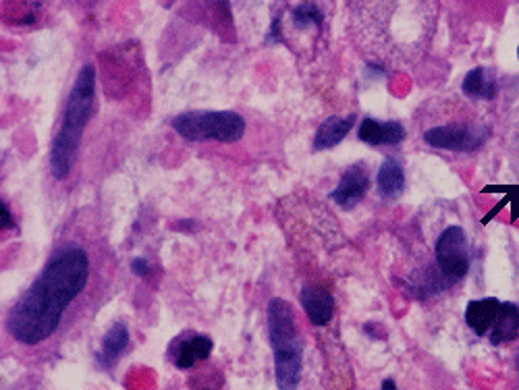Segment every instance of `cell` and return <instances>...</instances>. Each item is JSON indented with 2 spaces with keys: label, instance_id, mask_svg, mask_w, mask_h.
<instances>
[{
  "label": "cell",
  "instance_id": "1",
  "mask_svg": "<svg viewBox=\"0 0 519 390\" xmlns=\"http://www.w3.org/2000/svg\"><path fill=\"white\" fill-rule=\"evenodd\" d=\"M90 258L79 245H65L50 258L38 281L25 291L7 318L11 337L21 345H40L57 332L65 310L86 289Z\"/></svg>",
  "mask_w": 519,
  "mask_h": 390
},
{
  "label": "cell",
  "instance_id": "2",
  "mask_svg": "<svg viewBox=\"0 0 519 390\" xmlns=\"http://www.w3.org/2000/svg\"><path fill=\"white\" fill-rule=\"evenodd\" d=\"M268 341L275 353L279 390H297L304 372V341L297 330L291 303L279 297L268 303Z\"/></svg>",
  "mask_w": 519,
  "mask_h": 390
},
{
  "label": "cell",
  "instance_id": "3",
  "mask_svg": "<svg viewBox=\"0 0 519 390\" xmlns=\"http://www.w3.org/2000/svg\"><path fill=\"white\" fill-rule=\"evenodd\" d=\"M171 127L187 142L235 144L245 133V119L233 110H191L175 117Z\"/></svg>",
  "mask_w": 519,
  "mask_h": 390
},
{
  "label": "cell",
  "instance_id": "4",
  "mask_svg": "<svg viewBox=\"0 0 519 390\" xmlns=\"http://www.w3.org/2000/svg\"><path fill=\"white\" fill-rule=\"evenodd\" d=\"M466 324L493 345L519 339V308L495 297L470 301L466 308Z\"/></svg>",
  "mask_w": 519,
  "mask_h": 390
},
{
  "label": "cell",
  "instance_id": "5",
  "mask_svg": "<svg viewBox=\"0 0 519 390\" xmlns=\"http://www.w3.org/2000/svg\"><path fill=\"white\" fill-rule=\"evenodd\" d=\"M490 135V127L484 123L455 121L445 125H434L424 131V142L432 148L451 150V152H474Z\"/></svg>",
  "mask_w": 519,
  "mask_h": 390
},
{
  "label": "cell",
  "instance_id": "6",
  "mask_svg": "<svg viewBox=\"0 0 519 390\" xmlns=\"http://www.w3.org/2000/svg\"><path fill=\"white\" fill-rule=\"evenodd\" d=\"M436 264L449 281H459L468 274L470 249L468 237L461 227H449L436 241Z\"/></svg>",
  "mask_w": 519,
  "mask_h": 390
},
{
  "label": "cell",
  "instance_id": "7",
  "mask_svg": "<svg viewBox=\"0 0 519 390\" xmlns=\"http://www.w3.org/2000/svg\"><path fill=\"white\" fill-rule=\"evenodd\" d=\"M94 96H96V71L92 65H84L73 83V90H71L69 98H67L63 125L77 129V131H84L90 121Z\"/></svg>",
  "mask_w": 519,
  "mask_h": 390
},
{
  "label": "cell",
  "instance_id": "8",
  "mask_svg": "<svg viewBox=\"0 0 519 390\" xmlns=\"http://www.w3.org/2000/svg\"><path fill=\"white\" fill-rule=\"evenodd\" d=\"M81 135H84V131H77L65 125H61L59 133L54 135L50 150V173L54 179H65L71 173L79 152Z\"/></svg>",
  "mask_w": 519,
  "mask_h": 390
},
{
  "label": "cell",
  "instance_id": "9",
  "mask_svg": "<svg viewBox=\"0 0 519 390\" xmlns=\"http://www.w3.org/2000/svg\"><path fill=\"white\" fill-rule=\"evenodd\" d=\"M368 189H370V173L364 164L358 162V164L349 166V169L343 173L337 189L333 191V200L341 208L351 210L364 200Z\"/></svg>",
  "mask_w": 519,
  "mask_h": 390
},
{
  "label": "cell",
  "instance_id": "10",
  "mask_svg": "<svg viewBox=\"0 0 519 390\" xmlns=\"http://www.w3.org/2000/svg\"><path fill=\"white\" fill-rule=\"evenodd\" d=\"M299 301H302V308L314 326H326L335 316V297L324 287H304Z\"/></svg>",
  "mask_w": 519,
  "mask_h": 390
},
{
  "label": "cell",
  "instance_id": "11",
  "mask_svg": "<svg viewBox=\"0 0 519 390\" xmlns=\"http://www.w3.org/2000/svg\"><path fill=\"white\" fill-rule=\"evenodd\" d=\"M358 137L368 146H397L405 139V127L399 121H376L364 119Z\"/></svg>",
  "mask_w": 519,
  "mask_h": 390
},
{
  "label": "cell",
  "instance_id": "12",
  "mask_svg": "<svg viewBox=\"0 0 519 390\" xmlns=\"http://www.w3.org/2000/svg\"><path fill=\"white\" fill-rule=\"evenodd\" d=\"M129 345V330H127V324L123 322H115L111 328H108V332L104 334L102 339V347L98 351V364L104 368V370H111L115 368V364L119 361V357L123 355V351L127 349Z\"/></svg>",
  "mask_w": 519,
  "mask_h": 390
},
{
  "label": "cell",
  "instance_id": "13",
  "mask_svg": "<svg viewBox=\"0 0 519 390\" xmlns=\"http://www.w3.org/2000/svg\"><path fill=\"white\" fill-rule=\"evenodd\" d=\"M212 353V341L204 334H191L189 339L181 341L175 349V366L179 370H191L200 361H206Z\"/></svg>",
  "mask_w": 519,
  "mask_h": 390
},
{
  "label": "cell",
  "instance_id": "14",
  "mask_svg": "<svg viewBox=\"0 0 519 390\" xmlns=\"http://www.w3.org/2000/svg\"><path fill=\"white\" fill-rule=\"evenodd\" d=\"M461 90L474 100H493L499 94V79L490 69L478 67L463 77Z\"/></svg>",
  "mask_w": 519,
  "mask_h": 390
},
{
  "label": "cell",
  "instance_id": "15",
  "mask_svg": "<svg viewBox=\"0 0 519 390\" xmlns=\"http://www.w3.org/2000/svg\"><path fill=\"white\" fill-rule=\"evenodd\" d=\"M353 127V117H331L326 119L318 131H316V137H314V150L320 152V150H331L335 146H339L345 135L351 131Z\"/></svg>",
  "mask_w": 519,
  "mask_h": 390
},
{
  "label": "cell",
  "instance_id": "16",
  "mask_svg": "<svg viewBox=\"0 0 519 390\" xmlns=\"http://www.w3.org/2000/svg\"><path fill=\"white\" fill-rule=\"evenodd\" d=\"M378 189L382 198L397 200L405 189V171L397 158H387L378 171Z\"/></svg>",
  "mask_w": 519,
  "mask_h": 390
},
{
  "label": "cell",
  "instance_id": "17",
  "mask_svg": "<svg viewBox=\"0 0 519 390\" xmlns=\"http://www.w3.org/2000/svg\"><path fill=\"white\" fill-rule=\"evenodd\" d=\"M291 21H293L297 30H308V27H312V25L320 27L322 21H324V15L316 5L306 3V5H299L297 9L291 11Z\"/></svg>",
  "mask_w": 519,
  "mask_h": 390
},
{
  "label": "cell",
  "instance_id": "18",
  "mask_svg": "<svg viewBox=\"0 0 519 390\" xmlns=\"http://www.w3.org/2000/svg\"><path fill=\"white\" fill-rule=\"evenodd\" d=\"M511 148H513V154H511V162H513V169L517 173V179H519V123L515 127V133L511 137Z\"/></svg>",
  "mask_w": 519,
  "mask_h": 390
},
{
  "label": "cell",
  "instance_id": "19",
  "mask_svg": "<svg viewBox=\"0 0 519 390\" xmlns=\"http://www.w3.org/2000/svg\"><path fill=\"white\" fill-rule=\"evenodd\" d=\"M150 262L146 258H133L131 262V272L138 274V276H148L150 274Z\"/></svg>",
  "mask_w": 519,
  "mask_h": 390
},
{
  "label": "cell",
  "instance_id": "20",
  "mask_svg": "<svg viewBox=\"0 0 519 390\" xmlns=\"http://www.w3.org/2000/svg\"><path fill=\"white\" fill-rule=\"evenodd\" d=\"M0 220H3V229H13L15 227V218L9 210V206L3 202L0 204Z\"/></svg>",
  "mask_w": 519,
  "mask_h": 390
},
{
  "label": "cell",
  "instance_id": "21",
  "mask_svg": "<svg viewBox=\"0 0 519 390\" xmlns=\"http://www.w3.org/2000/svg\"><path fill=\"white\" fill-rule=\"evenodd\" d=\"M380 390H399L397 388V384L389 378V380H385V382H382V386H380Z\"/></svg>",
  "mask_w": 519,
  "mask_h": 390
},
{
  "label": "cell",
  "instance_id": "22",
  "mask_svg": "<svg viewBox=\"0 0 519 390\" xmlns=\"http://www.w3.org/2000/svg\"><path fill=\"white\" fill-rule=\"evenodd\" d=\"M517 370H519V357H517Z\"/></svg>",
  "mask_w": 519,
  "mask_h": 390
},
{
  "label": "cell",
  "instance_id": "23",
  "mask_svg": "<svg viewBox=\"0 0 519 390\" xmlns=\"http://www.w3.org/2000/svg\"><path fill=\"white\" fill-rule=\"evenodd\" d=\"M517 59H519V46H517Z\"/></svg>",
  "mask_w": 519,
  "mask_h": 390
}]
</instances>
